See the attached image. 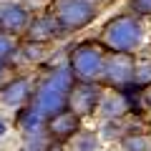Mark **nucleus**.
<instances>
[{"label": "nucleus", "mask_w": 151, "mask_h": 151, "mask_svg": "<svg viewBox=\"0 0 151 151\" xmlns=\"http://www.w3.org/2000/svg\"><path fill=\"white\" fill-rule=\"evenodd\" d=\"M98 101H101L98 86H93V83H81V86H73V91H70L68 108L76 116H86V113H91L93 108L98 106Z\"/></svg>", "instance_id": "nucleus-5"}, {"label": "nucleus", "mask_w": 151, "mask_h": 151, "mask_svg": "<svg viewBox=\"0 0 151 151\" xmlns=\"http://www.w3.org/2000/svg\"><path fill=\"white\" fill-rule=\"evenodd\" d=\"M76 126H78V116L70 111L60 113V116H55L53 121H50V131H53L55 136H70L76 134Z\"/></svg>", "instance_id": "nucleus-11"}, {"label": "nucleus", "mask_w": 151, "mask_h": 151, "mask_svg": "<svg viewBox=\"0 0 151 151\" xmlns=\"http://www.w3.org/2000/svg\"><path fill=\"white\" fill-rule=\"evenodd\" d=\"M55 18L63 30H78L96 18V5L91 0H55Z\"/></svg>", "instance_id": "nucleus-3"}, {"label": "nucleus", "mask_w": 151, "mask_h": 151, "mask_svg": "<svg viewBox=\"0 0 151 151\" xmlns=\"http://www.w3.org/2000/svg\"><path fill=\"white\" fill-rule=\"evenodd\" d=\"M124 149L126 151H149V141L144 136H129L124 141Z\"/></svg>", "instance_id": "nucleus-15"}, {"label": "nucleus", "mask_w": 151, "mask_h": 151, "mask_svg": "<svg viewBox=\"0 0 151 151\" xmlns=\"http://www.w3.org/2000/svg\"><path fill=\"white\" fill-rule=\"evenodd\" d=\"M141 33H144V30H141L139 18L121 15V18H116V20L108 23L106 33H103V43H106L111 50H116V53H126V55H129L131 50L139 48Z\"/></svg>", "instance_id": "nucleus-2"}, {"label": "nucleus", "mask_w": 151, "mask_h": 151, "mask_svg": "<svg viewBox=\"0 0 151 151\" xmlns=\"http://www.w3.org/2000/svg\"><path fill=\"white\" fill-rule=\"evenodd\" d=\"M91 3H93V0H91Z\"/></svg>", "instance_id": "nucleus-23"}, {"label": "nucleus", "mask_w": 151, "mask_h": 151, "mask_svg": "<svg viewBox=\"0 0 151 151\" xmlns=\"http://www.w3.org/2000/svg\"><path fill=\"white\" fill-rule=\"evenodd\" d=\"M8 134V124H5V121H3V119H0V139H3V136H5Z\"/></svg>", "instance_id": "nucleus-20"}, {"label": "nucleus", "mask_w": 151, "mask_h": 151, "mask_svg": "<svg viewBox=\"0 0 151 151\" xmlns=\"http://www.w3.org/2000/svg\"><path fill=\"white\" fill-rule=\"evenodd\" d=\"M28 96H30V81H28V78H18L10 86L3 88L0 101L5 103V106H10V108H18V106H23V103L28 101Z\"/></svg>", "instance_id": "nucleus-9"}, {"label": "nucleus", "mask_w": 151, "mask_h": 151, "mask_svg": "<svg viewBox=\"0 0 151 151\" xmlns=\"http://www.w3.org/2000/svg\"><path fill=\"white\" fill-rule=\"evenodd\" d=\"M149 106H151V93H149Z\"/></svg>", "instance_id": "nucleus-22"}, {"label": "nucleus", "mask_w": 151, "mask_h": 151, "mask_svg": "<svg viewBox=\"0 0 151 151\" xmlns=\"http://www.w3.org/2000/svg\"><path fill=\"white\" fill-rule=\"evenodd\" d=\"M151 83V60H144V63H136L134 65V81H131V86L136 88H144Z\"/></svg>", "instance_id": "nucleus-14"}, {"label": "nucleus", "mask_w": 151, "mask_h": 151, "mask_svg": "<svg viewBox=\"0 0 151 151\" xmlns=\"http://www.w3.org/2000/svg\"><path fill=\"white\" fill-rule=\"evenodd\" d=\"M20 151H45V141L40 139V136H35V139H28L25 146H23Z\"/></svg>", "instance_id": "nucleus-17"}, {"label": "nucleus", "mask_w": 151, "mask_h": 151, "mask_svg": "<svg viewBox=\"0 0 151 151\" xmlns=\"http://www.w3.org/2000/svg\"><path fill=\"white\" fill-rule=\"evenodd\" d=\"M68 68L73 70V76H78V78H83L86 83H91V81H96V78L103 76V70H106V58H103V53L96 45H81V48L73 50Z\"/></svg>", "instance_id": "nucleus-4"}, {"label": "nucleus", "mask_w": 151, "mask_h": 151, "mask_svg": "<svg viewBox=\"0 0 151 151\" xmlns=\"http://www.w3.org/2000/svg\"><path fill=\"white\" fill-rule=\"evenodd\" d=\"M103 76H106L108 83H113V86H119V88H126L134 81V63H131V58L126 53H116L111 60H106Z\"/></svg>", "instance_id": "nucleus-6"}, {"label": "nucleus", "mask_w": 151, "mask_h": 151, "mask_svg": "<svg viewBox=\"0 0 151 151\" xmlns=\"http://www.w3.org/2000/svg\"><path fill=\"white\" fill-rule=\"evenodd\" d=\"M25 58H30V60H40V58H43V50H40V45H25Z\"/></svg>", "instance_id": "nucleus-19"}, {"label": "nucleus", "mask_w": 151, "mask_h": 151, "mask_svg": "<svg viewBox=\"0 0 151 151\" xmlns=\"http://www.w3.org/2000/svg\"><path fill=\"white\" fill-rule=\"evenodd\" d=\"M131 8L141 15H151V0H131Z\"/></svg>", "instance_id": "nucleus-18"}, {"label": "nucleus", "mask_w": 151, "mask_h": 151, "mask_svg": "<svg viewBox=\"0 0 151 151\" xmlns=\"http://www.w3.org/2000/svg\"><path fill=\"white\" fill-rule=\"evenodd\" d=\"M3 76H5V65H3V60H0V81H3Z\"/></svg>", "instance_id": "nucleus-21"}, {"label": "nucleus", "mask_w": 151, "mask_h": 151, "mask_svg": "<svg viewBox=\"0 0 151 151\" xmlns=\"http://www.w3.org/2000/svg\"><path fill=\"white\" fill-rule=\"evenodd\" d=\"M60 23L55 15H40L28 25V35H30L33 43H43V40H50V38L60 35Z\"/></svg>", "instance_id": "nucleus-8"}, {"label": "nucleus", "mask_w": 151, "mask_h": 151, "mask_svg": "<svg viewBox=\"0 0 151 151\" xmlns=\"http://www.w3.org/2000/svg\"><path fill=\"white\" fill-rule=\"evenodd\" d=\"M20 126H23V134L28 139H35V136L43 134V126H45V119H40L35 111H25L20 119Z\"/></svg>", "instance_id": "nucleus-12"}, {"label": "nucleus", "mask_w": 151, "mask_h": 151, "mask_svg": "<svg viewBox=\"0 0 151 151\" xmlns=\"http://www.w3.org/2000/svg\"><path fill=\"white\" fill-rule=\"evenodd\" d=\"M10 53H13V38L8 35V33H3V30H0V60H3V58H8Z\"/></svg>", "instance_id": "nucleus-16"}, {"label": "nucleus", "mask_w": 151, "mask_h": 151, "mask_svg": "<svg viewBox=\"0 0 151 151\" xmlns=\"http://www.w3.org/2000/svg\"><path fill=\"white\" fill-rule=\"evenodd\" d=\"M0 28L3 33H20L28 28V10L18 3H3L0 5Z\"/></svg>", "instance_id": "nucleus-7"}, {"label": "nucleus", "mask_w": 151, "mask_h": 151, "mask_svg": "<svg viewBox=\"0 0 151 151\" xmlns=\"http://www.w3.org/2000/svg\"><path fill=\"white\" fill-rule=\"evenodd\" d=\"M126 98L124 96H116V93H111V96H101V101H98V113H101L103 119H121L126 113Z\"/></svg>", "instance_id": "nucleus-10"}, {"label": "nucleus", "mask_w": 151, "mask_h": 151, "mask_svg": "<svg viewBox=\"0 0 151 151\" xmlns=\"http://www.w3.org/2000/svg\"><path fill=\"white\" fill-rule=\"evenodd\" d=\"M70 149L73 151H98V136L91 134V131H81V134L73 136Z\"/></svg>", "instance_id": "nucleus-13"}, {"label": "nucleus", "mask_w": 151, "mask_h": 151, "mask_svg": "<svg viewBox=\"0 0 151 151\" xmlns=\"http://www.w3.org/2000/svg\"><path fill=\"white\" fill-rule=\"evenodd\" d=\"M73 86H76L73 83V70H70L68 65L53 70V73L43 81V86H38L35 96H33V101H30V111H35L40 119L53 121L55 116L65 113V108H68V96H70V91H73Z\"/></svg>", "instance_id": "nucleus-1"}]
</instances>
